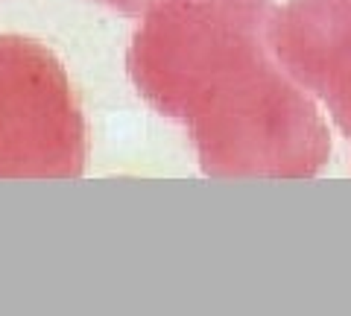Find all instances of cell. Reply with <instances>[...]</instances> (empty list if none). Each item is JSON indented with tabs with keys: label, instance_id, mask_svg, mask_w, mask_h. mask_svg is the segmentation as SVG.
<instances>
[{
	"label": "cell",
	"instance_id": "3",
	"mask_svg": "<svg viewBox=\"0 0 351 316\" xmlns=\"http://www.w3.org/2000/svg\"><path fill=\"white\" fill-rule=\"evenodd\" d=\"M88 129L56 53L0 36V179H80Z\"/></svg>",
	"mask_w": 351,
	"mask_h": 316
},
{
	"label": "cell",
	"instance_id": "2",
	"mask_svg": "<svg viewBox=\"0 0 351 316\" xmlns=\"http://www.w3.org/2000/svg\"><path fill=\"white\" fill-rule=\"evenodd\" d=\"M272 56L184 121L205 176L311 179L328 165L331 135L319 108Z\"/></svg>",
	"mask_w": 351,
	"mask_h": 316
},
{
	"label": "cell",
	"instance_id": "1",
	"mask_svg": "<svg viewBox=\"0 0 351 316\" xmlns=\"http://www.w3.org/2000/svg\"><path fill=\"white\" fill-rule=\"evenodd\" d=\"M272 0H156L132 36L129 76L173 121H188L232 80L269 59Z\"/></svg>",
	"mask_w": 351,
	"mask_h": 316
},
{
	"label": "cell",
	"instance_id": "5",
	"mask_svg": "<svg viewBox=\"0 0 351 316\" xmlns=\"http://www.w3.org/2000/svg\"><path fill=\"white\" fill-rule=\"evenodd\" d=\"M106 3L120 9V12H129V15H144L156 0H106Z\"/></svg>",
	"mask_w": 351,
	"mask_h": 316
},
{
	"label": "cell",
	"instance_id": "4",
	"mask_svg": "<svg viewBox=\"0 0 351 316\" xmlns=\"http://www.w3.org/2000/svg\"><path fill=\"white\" fill-rule=\"evenodd\" d=\"M269 45L351 141V0H287L272 15Z\"/></svg>",
	"mask_w": 351,
	"mask_h": 316
}]
</instances>
